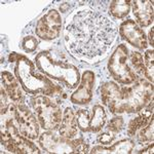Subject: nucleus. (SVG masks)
Segmentation results:
<instances>
[{"label":"nucleus","instance_id":"24","mask_svg":"<svg viewBox=\"0 0 154 154\" xmlns=\"http://www.w3.org/2000/svg\"><path fill=\"white\" fill-rule=\"evenodd\" d=\"M131 65L135 68V73L142 75L145 71V65H144L143 56L140 53H131Z\"/></svg>","mask_w":154,"mask_h":154},{"label":"nucleus","instance_id":"18","mask_svg":"<svg viewBox=\"0 0 154 154\" xmlns=\"http://www.w3.org/2000/svg\"><path fill=\"white\" fill-rule=\"evenodd\" d=\"M139 112L141 113L139 114L138 117L133 119L128 126V135L131 137L135 136L137 131L144 128L153 116V99H151L150 102L148 103V105L144 107L142 110L139 111Z\"/></svg>","mask_w":154,"mask_h":154},{"label":"nucleus","instance_id":"27","mask_svg":"<svg viewBox=\"0 0 154 154\" xmlns=\"http://www.w3.org/2000/svg\"><path fill=\"white\" fill-rule=\"evenodd\" d=\"M114 139H115V135L108 131V133L102 134V135L99 137L98 140H99V142L101 144H103V145H109L110 143L113 142Z\"/></svg>","mask_w":154,"mask_h":154},{"label":"nucleus","instance_id":"20","mask_svg":"<svg viewBox=\"0 0 154 154\" xmlns=\"http://www.w3.org/2000/svg\"><path fill=\"white\" fill-rule=\"evenodd\" d=\"M131 9V1L125 0H114L110 2L109 6V14L115 19H125Z\"/></svg>","mask_w":154,"mask_h":154},{"label":"nucleus","instance_id":"10","mask_svg":"<svg viewBox=\"0 0 154 154\" xmlns=\"http://www.w3.org/2000/svg\"><path fill=\"white\" fill-rule=\"evenodd\" d=\"M39 145L48 153H76V140L58 137L49 131L40 136Z\"/></svg>","mask_w":154,"mask_h":154},{"label":"nucleus","instance_id":"6","mask_svg":"<svg viewBox=\"0 0 154 154\" xmlns=\"http://www.w3.org/2000/svg\"><path fill=\"white\" fill-rule=\"evenodd\" d=\"M22 135V134H21ZM20 135L19 128L14 125L11 119H7L1 130V144L5 146L9 152L17 154H35L40 153L38 148L28 138Z\"/></svg>","mask_w":154,"mask_h":154},{"label":"nucleus","instance_id":"30","mask_svg":"<svg viewBox=\"0 0 154 154\" xmlns=\"http://www.w3.org/2000/svg\"><path fill=\"white\" fill-rule=\"evenodd\" d=\"M140 153H143V154H150V153H153V144L149 145L147 148L142 149V150L140 151Z\"/></svg>","mask_w":154,"mask_h":154},{"label":"nucleus","instance_id":"11","mask_svg":"<svg viewBox=\"0 0 154 154\" xmlns=\"http://www.w3.org/2000/svg\"><path fill=\"white\" fill-rule=\"evenodd\" d=\"M119 34L131 45L138 49L147 48V36L134 20H126L119 27Z\"/></svg>","mask_w":154,"mask_h":154},{"label":"nucleus","instance_id":"28","mask_svg":"<svg viewBox=\"0 0 154 154\" xmlns=\"http://www.w3.org/2000/svg\"><path fill=\"white\" fill-rule=\"evenodd\" d=\"M89 148L88 145L84 142L83 139H77L76 140V153H88Z\"/></svg>","mask_w":154,"mask_h":154},{"label":"nucleus","instance_id":"7","mask_svg":"<svg viewBox=\"0 0 154 154\" xmlns=\"http://www.w3.org/2000/svg\"><path fill=\"white\" fill-rule=\"evenodd\" d=\"M128 49L125 44H119L108 62L110 75L121 84H131L137 80V74L128 64Z\"/></svg>","mask_w":154,"mask_h":154},{"label":"nucleus","instance_id":"19","mask_svg":"<svg viewBox=\"0 0 154 154\" xmlns=\"http://www.w3.org/2000/svg\"><path fill=\"white\" fill-rule=\"evenodd\" d=\"M106 113L101 105H96L93 108V115L91 116L89 128L93 133H99L106 122Z\"/></svg>","mask_w":154,"mask_h":154},{"label":"nucleus","instance_id":"31","mask_svg":"<svg viewBox=\"0 0 154 154\" xmlns=\"http://www.w3.org/2000/svg\"><path fill=\"white\" fill-rule=\"evenodd\" d=\"M21 54H17V53H11V54L9 56V62H14V61H18V59L20 58Z\"/></svg>","mask_w":154,"mask_h":154},{"label":"nucleus","instance_id":"26","mask_svg":"<svg viewBox=\"0 0 154 154\" xmlns=\"http://www.w3.org/2000/svg\"><path fill=\"white\" fill-rule=\"evenodd\" d=\"M123 128V118L118 116V117H114L111 119L108 122V125H107V130L113 134L119 133Z\"/></svg>","mask_w":154,"mask_h":154},{"label":"nucleus","instance_id":"12","mask_svg":"<svg viewBox=\"0 0 154 154\" xmlns=\"http://www.w3.org/2000/svg\"><path fill=\"white\" fill-rule=\"evenodd\" d=\"M95 84V74L91 71H85L81 76L80 84L77 89L71 95L70 100L77 105L88 104L93 99V89Z\"/></svg>","mask_w":154,"mask_h":154},{"label":"nucleus","instance_id":"1","mask_svg":"<svg viewBox=\"0 0 154 154\" xmlns=\"http://www.w3.org/2000/svg\"><path fill=\"white\" fill-rule=\"evenodd\" d=\"M117 28L101 12L84 9L78 11L65 28V41L73 54L95 59L110 48Z\"/></svg>","mask_w":154,"mask_h":154},{"label":"nucleus","instance_id":"16","mask_svg":"<svg viewBox=\"0 0 154 154\" xmlns=\"http://www.w3.org/2000/svg\"><path fill=\"white\" fill-rule=\"evenodd\" d=\"M77 131H78V125H77L76 115L73 109L68 107V108H66L63 118H62L59 134L60 136L64 137V138L73 139L77 135Z\"/></svg>","mask_w":154,"mask_h":154},{"label":"nucleus","instance_id":"17","mask_svg":"<svg viewBox=\"0 0 154 154\" xmlns=\"http://www.w3.org/2000/svg\"><path fill=\"white\" fill-rule=\"evenodd\" d=\"M135 143L134 141L125 139L112 144L111 146H96L89 151L93 154H130L133 152Z\"/></svg>","mask_w":154,"mask_h":154},{"label":"nucleus","instance_id":"9","mask_svg":"<svg viewBox=\"0 0 154 154\" xmlns=\"http://www.w3.org/2000/svg\"><path fill=\"white\" fill-rule=\"evenodd\" d=\"M62 19L59 11L49 9L38 20L36 24V35L43 40H54L58 38L61 32Z\"/></svg>","mask_w":154,"mask_h":154},{"label":"nucleus","instance_id":"8","mask_svg":"<svg viewBox=\"0 0 154 154\" xmlns=\"http://www.w3.org/2000/svg\"><path fill=\"white\" fill-rule=\"evenodd\" d=\"M11 107L20 133L31 140H35L38 138V123H37L35 116L32 114L28 107L24 104H18L17 106L11 105Z\"/></svg>","mask_w":154,"mask_h":154},{"label":"nucleus","instance_id":"2","mask_svg":"<svg viewBox=\"0 0 154 154\" xmlns=\"http://www.w3.org/2000/svg\"><path fill=\"white\" fill-rule=\"evenodd\" d=\"M36 67L38 70L48 77L62 81L69 88H75L80 81L78 68L69 62V59L62 51H43L35 58Z\"/></svg>","mask_w":154,"mask_h":154},{"label":"nucleus","instance_id":"29","mask_svg":"<svg viewBox=\"0 0 154 154\" xmlns=\"http://www.w3.org/2000/svg\"><path fill=\"white\" fill-rule=\"evenodd\" d=\"M1 115L6 113L7 108H8V102H7V93L3 88H1Z\"/></svg>","mask_w":154,"mask_h":154},{"label":"nucleus","instance_id":"13","mask_svg":"<svg viewBox=\"0 0 154 154\" xmlns=\"http://www.w3.org/2000/svg\"><path fill=\"white\" fill-rule=\"evenodd\" d=\"M133 12L137 22L141 27H148L153 23V6L152 2L147 0H135L131 2Z\"/></svg>","mask_w":154,"mask_h":154},{"label":"nucleus","instance_id":"22","mask_svg":"<svg viewBox=\"0 0 154 154\" xmlns=\"http://www.w3.org/2000/svg\"><path fill=\"white\" fill-rule=\"evenodd\" d=\"M153 60H154L153 49H148L145 53V57H144V65H145L144 75H145V77L149 81H151V83L153 82V73H154Z\"/></svg>","mask_w":154,"mask_h":154},{"label":"nucleus","instance_id":"21","mask_svg":"<svg viewBox=\"0 0 154 154\" xmlns=\"http://www.w3.org/2000/svg\"><path fill=\"white\" fill-rule=\"evenodd\" d=\"M154 139V123H153V116L149 120V122L144 128H142L139 131L138 140L141 143L146 142H153Z\"/></svg>","mask_w":154,"mask_h":154},{"label":"nucleus","instance_id":"32","mask_svg":"<svg viewBox=\"0 0 154 154\" xmlns=\"http://www.w3.org/2000/svg\"><path fill=\"white\" fill-rule=\"evenodd\" d=\"M153 32H154V29L151 28L150 32H149V42H150L151 46L154 45V44H153Z\"/></svg>","mask_w":154,"mask_h":154},{"label":"nucleus","instance_id":"15","mask_svg":"<svg viewBox=\"0 0 154 154\" xmlns=\"http://www.w3.org/2000/svg\"><path fill=\"white\" fill-rule=\"evenodd\" d=\"M1 80L9 98H11L14 103L23 104L25 97H24L23 91H22L21 86H20L21 83L18 82L16 77L12 75L11 72L3 71L1 73Z\"/></svg>","mask_w":154,"mask_h":154},{"label":"nucleus","instance_id":"14","mask_svg":"<svg viewBox=\"0 0 154 154\" xmlns=\"http://www.w3.org/2000/svg\"><path fill=\"white\" fill-rule=\"evenodd\" d=\"M121 96V88L114 82H106L101 88V98L104 105L109 108L110 112L115 113Z\"/></svg>","mask_w":154,"mask_h":154},{"label":"nucleus","instance_id":"5","mask_svg":"<svg viewBox=\"0 0 154 154\" xmlns=\"http://www.w3.org/2000/svg\"><path fill=\"white\" fill-rule=\"evenodd\" d=\"M32 106L35 110L40 125L44 130L56 131L62 122L60 107L48 96H37L32 99Z\"/></svg>","mask_w":154,"mask_h":154},{"label":"nucleus","instance_id":"3","mask_svg":"<svg viewBox=\"0 0 154 154\" xmlns=\"http://www.w3.org/2000/svg\"><path fill=\"white\" fill-rule=\"evenodd\" d=\"M14 73L26 93L36 95L43 94L44 96H56L62 93V88L56 85L42 72L36 70L32 61L25 56H20L14 67Z\"/></svg>","mask_w":154,"mask_h":154},{"label":"nucleus","instance_id":"23","mask_svg":"<svg viewBox=\"0 0 154 154\" xmlns=\"http://www.w3.org/2000/svg\"><path fill=\"white\" fill-rule=\"evenodd\" d=\"M76 119H77V125H78V128H80L83 133H88V131H91V128H89L91 115H89L88 110L80 109V110L77 111Z\"/></svg>","mask_w":154,"mask_h":154},{"label":"nucleus","instance_id":"25","mask_svg":"<svg viewBox=\"0 0 154 154\" xmlns=\"http://www.w3.org/2000/svg\"><path fill=\"white\" fill-rule=\"evenodd\" d=\"M38 41L34 36H26L22 41V48L27 53H33L37 48Z\"/></svg>","mask_w":154,"mask_h":154},{"label":"nucleus","instance_id":"4","mask_svg":"<svg viewBox=\"0 0 154 154\" xmlns=\"http://www.w3.org/2000/svg\"><path fill=\"white\" fill-rule=\"evenodd\" d=\"M153 99V85L141 78L131 86L121 88L120 101L115 113H135L141 111Z\"/></svg>","mask_w":154,"mask_h":154}]
</instances>
